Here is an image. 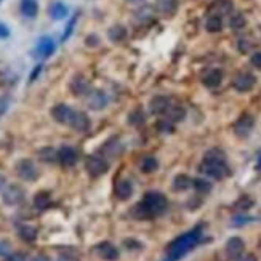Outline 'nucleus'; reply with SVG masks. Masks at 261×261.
Segmentation results:
<instances>
[{
    "mask_svg": "<svg viewBox=\"0 0 261 261\" xmlns=\"http://www.w3.org/2000/svg\"><path fill=\"white\" fill-rule=\"evenodd\" d=\"M69 90L74 96H88L90 92H92V85H90L85 76L76 74L69 82Z\"/></svg>",
    "mask_w": 261,
    "mask_h": 261,
    "instance_id": "9",
    "label": "nucleus"
},
{
    "mask_svg": "<svg viewBox=\"0 0 261 261\" xmlns=\"http://www.w3.org/2000/svg\"><path fill=\"white\" fill-rule=\"evenodd\" d=\"M96 253L101 259L104 261H117L120 253H119V248L114 245L111 242H101L96 245Z\"/></svg>",
    "mask_w": 261,
    "mask_h": 261,
    "instance_id": "12",
    "label": "nucleus"
},
{
    "mask_svg": "<svg viewBox=\"0 0 261 261\" xmlns=\"http://www.w3.org/2000/svg\"><path fill=\"white\" fill-rule=\"evenodd\" d=\"M124 245L128 248V250H140L143 245H141V243L140 242H138V240H132V239H127V240H124Z\"/></svg>",
    "mask_w": 261,
    "mask_h": 261,
    "instance_id": "47",
    "label": "nucleus"
},
{
    "mask_svg": "<svg viewBox=\"0 0 261 261\" xmlns=\"http://www.w3.org/2000/svg\"><path fill=\"white\" fill-rule=\"evenodd\" d=\"M39 157L44 162H55L58 160V151H55L52 148H44L39 151Z\"/></svg>",
    "mask_w": 261,
    "mask_h": 261,
    "instance_id": "38",
    "label": "nucleus"
},
{
    "mask_svg": "<svg viewBox=\"0 0 261 261\" xmlns=\"http://www.w3.org/2000/svg\"><path fill=\"white\" fill-rule=\"evenodd\" d=\"M85 168L93 178H98V176H103L104 173H108L109 164L108 160L100 156H88L85 159Z\"/></svg>",
    "mask_w": 261,
    "mask_h": 261,
    "instance_id": "5",
    "label": "nucleus"
},
{
    "mask_svg": "<svg viewBox=\"0 0 261 261\" xmlns=\"http://www.w3.org/2000/svg\"><path fill=\"white\" fill-rule=\"evenodd\" d=\"M55 52H56L55 40L48 36H44V37L39 39L34 52H32V56H34V58H39V60H47V58H50Z\"/></svg>",
    "mask_w": 261,
    "mask_h": 261,
    "instance_id": "4",
    "label": "nucleus"
},
{
    "mask_svg": "<svg viewBox=\"0 0 261 261\" xmlns=\"http://www.w3.org/2000/svg\"><path fill=\"white\" fill-rule=\"evenodd\" d=\"M42 69H44V66H42V64H37V66H36V69L31 72V76H29V82H36V80H37V77L40 76V72H42Z\"/></svg>",
    "mask_w": 261,
    "mask_h": 261,
    "instance_id": "49",
    "label": "nucleus"
},
{
    "mask_svg": "<svg viewBox=\"0 0 261 261\" xmlns=\"http://www.w3.org/2000/svg\"><path fill=\"white\" fill-rule=\"evenodd\" d=\"M157 130L160 133H173V124L168 119H162L157 122Z\"/></svg>",
    "mask_w": 261,
    "mask_h": 261,
    "instance_id": "40",
    "label": "nucleus"
},
{
    "mask_svg": "<svg viewBox=\"0 0 261 261\" xmlns=\"http://www.w3.org/2000/svg\"><path fill=\"white\" fill-rule=\"evenodd\" d=\"M247 26V18H245V15H242V13H235L232 15L231 18H229V28L234 29V31H240Z\"/></svg>",
    "mask_w": 261,
    "mask_h": 261,
    "instance_id": "34",
    "label": "nucleus"
},
{
    "mask_svg": "<svg viewBox=\"0 0 261 261\" xmlns=\"http://www.w3.org/2000/svg\"><path fill=\"white\" fill-rule=\"evenodd\" d=\"M8 106H10V96H8V95L0 96V117H2L4 114L7 112Z\"/></svg>",
    "mask_w": 261,
    "mask_h": 261,
    "instance_id": "43",
    "label": "nucleus"
},
{
    "mask_svg": "<svg viewBox=\"0 0 261 261\" xmlns=\"http://www.w3.org/2000/svg\"><path fill=\"white\" fill-rule=\"evenodd\" d=\"M192 187L195 189V192L200 194V195H207L210 191H211V183L207 181V179H203V178H195L192 179Z\"/></svg>",
    "mask_w": 261,
    "mask_h": 261,
    "instance_id": "33",
    "label": "nucleus"
},
{
    "mask_svg": "<svg viewBox=\"0 0 261 261\" xmlns=\"http://www.w3.org/2000/svg\"><path fill=\"white\" fill-rule=\"evenodd\" d=\"M205 29H207V32H210V34L221 32L223 31V18L221 16H216V15H210L205 21Z\"/></svg>",
    "mask_w": 261,
    "mask_h": 261,
    "instance_id": "27",
    "label": "nucleus"
},
{
    "mask_svg": "<svg viewBox=\"0 0 261 261\" xmlns=\"http://www.w3.org/2000/svg\"><path fill=\"white\" fill-rule=\"evenodd\" d=\"M199 172L207 175L211 179H218V181H221V179L231 175V170L226 162H211V160H202V164L199 165Z\"/></svg>",
    "mask_w": 261,
    "mask_h": 261,
    "instance_id": "3",
    "label": "nucleus"
},
{
    "mask_svg": "<svg viewBox=\"0 0 261 261\" xmlns=\"http://www.w3.org/2000/svg\"><path fill=\"white\" fill-rule=\"evenodd\" d=\"M4 187H5V176L0 175V191H2Z\"/></svg>",
    "mask_w": 261,
    "mask_h": 261,
    "instance_id": "54",
    "label": "nucleus"
},
{
    "mask_svg": "<svg viewBox=\"0 0 261 261\" xmlns=\"http://www.w3.org/2000/svg\"><path fill=\"white\" fill-rule=\"evenodd\" d=\"M77 20H79V15H74V16H72V20L66 24V29H64V34L61 37L63 42H66V40L72 36V32H74V28H76V24H77Z\"/></svg>",
    "mask_w": 261,
    "mask_h": 261,
    "instance_id": "39",
    "label": "nucleus"
},
{
    "mask_svg": "<svg viewBox=\"0 0 261 261\" xmlns=\"http://www.w3.org/2000/svg\"><path fill=\"white\" fill-rule=\"evenodd\" d=\"M18 235H20V239H23L24 242H34L37 239V229L34 226H29V224H23L18 227Z\"/></svg>",
    "mask_w": 261,
    "mask_h": 261,
    "instance_id": "28",
    "label": "nucleus"
},
{
    "mask_svg": "<svg viewBox=\"0 0 261 261\" xmlns=\"http://www.w3.org/2000/svg\"><path fill=\"white\" fill-rule=\"evenodd\" d=\"M58 261H77V258L72 256V255H69V253H63V255H60Z\"/></svg>",
    "mask_w": 261,
    "mask_h": 261,
    "instance_id": "52",
    "label": "nucleus"
},
{
    "mask_svg": "<svg viewBox=\"0 0 261 261\" xmlns=\"http://www.w3.org/2000/svg\"><path fill=\"white\" fill-rule=\"evenodd\" d=\"M251 47H253V42H250L248 39H239L237 40V50L240 53H248L251 50Z\"/></svg>",
    "mask_w": 261,
    "mask_h": 261,
    "instance_id": "41",
    "label": "nucleus"
},
{
    "mask_svg": "<svg viewBox=\"0 0 261 261\" xmlns=\"http://www.w3.org/2000/svg\"><path fill=\"white\" fill-rule=\"evenodd\" d=\"M202 240V226L194 227V229L181 234L179 237L172 240L167 247V259L168 261H179L184 258L189 251H192Z\"/></svg>",
    "mask_w": 261,
    "mask_h": 261,
    "instance_id": "1",
    "label": "nucleus"
},
{
    "mask_svg": "<svg viewBox=\"0 0 261 261\" xmlns=\"http://www.w3.org/2000/svg\"><path fill=\"white\" fill-rule=\"evenodd\" d=\"M253 205H255V200L251 199L250 195H242V197L237 199V202L234 203V210H237V211H248Z\"/></svg>",
    "mask_w": 261,
    "mask_h": 261,
    "instance_id": "35",
    "label": "nucleus"
},
{
    "mask_svg": "<svg viewBox=\"0 0 261 261\" xmlns=\"http://www.w3.org/2000/svg\"><path fill=\"white\" fill-rule=\"evenodd\" d=\"M203 160H211V162H226V154L223 149H218V148H213L205 152V156H203Z\"/></svg>",
    "mask_w": 261,
    "mask_h": 261,
    "instance_id": "36",
    "label": "nucleus"
},
{
    "mask_svg": "<svg viewBox=\"0 0 261 261\" xmlns=\"http://www.w3.org/2000/svg\"><path fill=\"white\" fill-rule=\"evenodd\" d=\"M108 101H109V98L103 90H95V92H90V95H88V106H90V109H93V111L104 109L106 106H108Z\"/></svg>",
    "mask_w": 261,
    "mask_h": 261,
    "instance_id": "15",
    "label": "nucleus"
},
{
    "mask_svg": "<svg viewBox=\"0 0 261 261\" xmlns=\"http://www.w3.org/2000/svg\"><path fill=\"white\" fill-rule=\"evenodd\" d=\"M114 194L117 195L119 200H128L133 195V186L128 179H120V181L116 183V187H114Z\"/></svg>",
    "mask_w": 261,
    "mask_h": 261,
    "instance_id": "21",
    "label": "nucleus"
},
{
    "mask_svg": "<svg viewBox=\"0 0 261 261\" xmlns=\"http://www.w3.org/2000/svg\"><path fill=\"white\" fill-rule=\"evenodd\" d=\"M128 124L132 127H141L146 124V114L141 108H136L128 114Z\"/></svg>",
    "mask_w": 261,
    "mask_h": 261,
    "instance_id": "29",
    "label": "nucleus"
},
{
    "mask_svg": "<svg viewBox=\"0 0 261 261\" xmlns=\"http://www.w3.org/2000/svg\"><path fill=\"white\" fill-rule=\"evenodd\" d=\"M165 114H167V119L172 122V124H176V122H181L186 117V109L183 106L175 104V106H170Z\"/></svg>",
    "mask_w": 261,
    "mask_h": 261,
    "instance_id": "26",
    "label": "nucleus"
},
{
    "mask_svg": "<svg viewBox=\"0 0 261 261\" xmlns=\"http://www.w3.org/2000/svg\"><path fill=\"white\" fill-rule=\"evenodd\" d=\"M132 216L136 218V219H151L152 216L149 215V211L146 210V207L143 205V203H136V205L132 208Z\"/></svg>",
    "mask_w": 261,
    "mask_h": 261,
    "instance_id": "37",
    "label": "nucleus"
},
{
    "mask_svg": "<svg viewBox=\"0 0 261 261\" xmlns=\"http://www.w3.org/2000/svg\"><path fill=\"white\" fill-rule=\"evenodd\" d=\"M223 82V71L221 69H211L202 77V84L207 88H216Z\"/></svg>",
    "mask_w": 261,
    "mask_h": 261,
    "instance_id": "22",
    "label": "nucleus"
},
{
    "mask_svg": "<svg viewBox=\"0 0 261 261\" xmlns=\"http://www.w3.org/2000/svg\"><path fill=\"white\" fill-rule=\"evenodd\" d=\"M58 160L63 167H74L79 160V154L74 148H71V146H63L58 151Z\"/></svg>",
    "mask_w": 261,
    "mask_h": 261,
    "instance_id": "14",
    "label": "nucleus"
},
{
    "mask_svg": "<svg viewBox=\"0 0 261 261\" xmlns=\"http://www.w3.org/2000/svg\"><path fill=\"white\" fill-rule=\"evenodd\" d=\"M170 106L172 104H170V100L167 96L157 95L149 101V111H151V114H154V116H164Z\"/></svg>",
    "mask_w": 261,
    "mask_h": 261,
    "instance_id": "16",
    "label": "nucleus"
},
{
    "mask_svg": "<svg viewBox=\"0 0 261 261\" xmlns=\"http://www.w3.org/2000/svg\"><path fill=\"white\" fill-rule=\"evenodd\" d=\"M31 261H50V258L45 256V255H37V256L32 258Z\"/></svg>",
    "mask_w": 261,
    "mask_h": 261,
    "instance_id": "53",
    "label": "nucleus"
},
{
    "mask_svg": "<svg viewBox=\"0 0 261 261\" xmlns=\"http://www.w3.org/2000/svg\"><path fill=\"white\" fill-rule=\"evenodd\" d=\"M128 4H133V5H138V4H141V2H144V0H127Z\"/></svg>",
    "mask_w": 261,
    "mask_h": 261,
    "instance_id": "55",
    "label": "nucleus"
},
{
    "mask_svg": "<svg viewBox=\"0 0 261 261\" xmlns=\"http://www.w3.org/2000/svg\"><path fill=\"white\" fill-rule=\"evenodd\" d=\"M2 197L7 205H18V203L24 200V189L18 184H12L4 191Z\"/></svg>",
    "mask_w": 261,
    "mask_h": 261,
    "instance_id": "11",
    "label": "nucleus"
},
{
    "mask_svg": "<svg viewBox=\"0 0 261 261\" xmlns=\"http://www.w3.org/2000/svg\"><path fill=\"white\" fill-rule=\"evenodd\" d=\"M250 63H251V66L256 68L261 71V52H255V53H251L250 56Z\"/></svg>",
    "mask_w": 261,
    "mask_h": 261,
    "instance_id": "45",
    "label": "nucleus"
},
{
    "mask_svg": "<svg viewBox=\"0 0 261 261\" xmlns=\"http://www.w3.org/2000/svg\"><path fill=\"white\" fill-rule=\"evenodd\" d=\"M258 248H259V251H261V240H259V243H258Z\"/></svg>",
    "mask_w": 261,
    "mask_h": 261,
    "instance_id": "56",
    "label": "nucleus"
},
{
    "mask_svg": "<svg viewBox=\"0 0 261 261\" xmlns=\"http://www.w3.org/2000/svg\"><path fill=\"white\" fill-rule=\"evenodd\" d=\"M127 29L124 26H120V24H116V26H112L109 31H108V37L112 42H122V40L127 39Z\"/></svg>",
    "mask_w": 261,
    "mask_h": 261,
    "instance_id": "30",
    "label": "nucleus"
},
{
    "mask_svg": "<svg viewBox=\"0 0 261 261\" xmlns=\"http://www.w3.org/2000/svg\"><path fill=\"white\" fill-rule=\"evenodd\" d=\"M100 37H98L96 34H90V36H87L85 37V45L87 47H90V48H95V47H98L100 45Z\"/></svg>",
    "mask_w": 261,
    "mask_h": 261,
    "instance_id": "42",
    "label": "nucleus"
},
{
    "mask_svg": "<svg viewBox=\"0 0 261 261\" xmlns=\"http://www.w3.org/2000/svg\"><path fill=\"white\" fill-rule=\"evenodd\" d=\"M226 255L229 259H237L243 255V250H245V242L240 237H231L226 242Z\"/></svg>",
    "mask_w": 261,
    "mask_h": 261,
    "instance_id": "13",
    "label": "nucleus"
},
{
    "mask_svg": "<svg viewBox=\"0 0 261 261\" xmlns=\"http://www.w3.org/2000/svg\"><path fill=\"white\" fill-rule=\"evenodd\" d=\"M10 37V28L7 26V24L0 23V39H7Z\"/></svg>",
    "mask_w": 261,
    "mask_h": 261,
    "instance_id": "50",
    "label": "nucleus"
},
{
    "mask_svg": "<svg viewBox=\"0 0 261 261\" xmlns=\"http://www.w3.org/2000/svg\"><path fill=\"white\" fill-rule=\"evenodd\" d=\"M178 0H156V12L165 18H172L178 10Z\"/></svg>",
    "mask_w": 261,
    "mask_h": 261,
    "instance_id": "20",
    "label": "nucleus"
},
{
    "mask_svg": "<svg viewBox=\"0 0 261 261\" xmlns=\"http://www.w3.org/2000/svg\"><path fill=\"white\" fill-rule=\"evenodd\" d=\"M71 127L79 133H85L92 128V120L85 112H74V117L71 120Z\"/></svg>",
    "mask_w": 261,
    "mask_h": 261,
    "instance_id": "19",
    "label": "nucleus"
},
{
    "mask_svg": "<svg viewBox=\"0 0 261 261\" xmlns=\"http://www.w3.org/2000/svg\"><path fill=\"white\" fill-rule=\"evenodd\" d=\"M141 203L146 207V210L149 211V215L152 218L164 215L168 208V199L162 192H157V191L146 192Z\"/></svg>",
    "mask_w": 261,
    "mask_h": 261,
    "instance_id": "2",
    "label": "nucleus"
},
{
    "mask_svg": "<svg viewBox=\"0 0 261 261\" xmlns=\"http://www.w3.org/2000/svg\"><path fill=\"white\" fill-rule=\"evenodd\" d=\"M74 112L68 104H56L52 108V117L55 119V122H58L61 125H71V120L74 117Z\"/></svg>",
    "mask_w": 261,
    "mask_h": 261,
    "instance_id": "10",
    "label": "nucleus"
},
{
    "mask_svg": "<svg viewBox=\"0 0 261 261\" xmlns=\"http://www.w3.org/2000/svg\"><path fill=\"white\" fill-rule=\"evenodd\" d=\"M4 261H26V256L24 253H20V251H16V253H10L4 258Z\"/></svg>",
    "mask_w": 261,
    "mask_h": 261,
    "instance_id": "46",
    "label": "nucleus"
},
{
    "mask_svg": "<svg viewBox=\"0 0 261 261\" xmlns=\"http://www.w3.org/2000/svg\"><path fill=\"white\" fill-rule=\"evenodd\" d=\"M10 242L0 239V258H5L7 255H10Z\"/></svg>",
    "mask_w": 261,
    "mask_h": 261,
    "instance_id": "44",
    "label": "nucleus"
},
{
    "mask_svg": "<svg viewBox=\"0 0 261 261\" xmlns=\"http://www.w3.org/2000/svg\"><path fill=\"white\" fill-rule=\"evenodd\" d=\"M235 261H258V258L253 253H247V255H242L240 258H237Z\"/></svg>",
    "mask_w": 261,
    "mask_h": 261,
    "instance_id": "51",
    "label": "nucleus"
},
{
    "mask_svg": "<svg viewBox=\"0 0 261 261\" xmlns=\"http://www.w3.org/2000/svg\"><path fill=\"white\" fill-rule=\"evenodd\" d=\"M140 168H141L143 173H154L159 168V160L154 157V156H146L141 160Z\"/></svg>",
    "mask_w": 261,
    "mask_h": 261,
    "instance_id": "31",
    "label": "nucleus"
},
{
    "mask_svg": "<svg viewBox=\"0 0 261 261\" xmlns=\"http://www.w3.org/2000/svg\"><path fill=\"white\" fill-rule=\"evenodd\" d=\"M256 85V77L250 72H240L232 79V88L239 93H247Z\"/></svg>",
    "mask_w": 261,
    "mask_h": 261,
    "instance_id": "7",
    "label": "nucleus"
},
{
    "mask_svg": "<svg viewBox=\"0 0 261 261\" xmlns=\"http://www.w3.org/2000/svg\"><path fill=\"white\" fill-rule=\"evenodd\" d=\"M258 168H261V157H259V165H258Z\"/></svg>",
    "mask_w": 261,
    "mask_h": 261,
    "instance_id": "57",
    "label": "nucleus"
},
{
    "mask_svg": "<svg viewBox=\"0 0 261 261\" xmlns=\"http://www.w3.org/2000/svg\"><path fill=\"white\" fill-rule=\"evenodd\" d=\"M2 2H4V0H0V4H2Z\"/></svg>",
    "mask_w": 261,
    "mask_h": 261,
    "instance_id": "58",
    "label": "nucleus"
},
{
    "mask_svg": "<svg viewBox=\"0 0 261 261\" xmlns=\"http://www.w3.org/2000/svg\"><path fill=\"white\" fill-rule=\"evenodd\" d=\"M189 187H192V178L189 175H184V173H179L173 178V183H172V189L175 192H184L187 191Z\"/></svg>",
    "mask_w": 261,
    "mask_h": 261,
    "instance_id": "25",
    "label": "nucleus"
},
{
    "mask_svg": "<svg viewBox=\"0 0 261 261\" xmlns=\"http://www.w3.org/2000/svg\"><path fill=\"white\" fill-rule=\"evenodd\" d=\"M255 127V119L253 116H250V114H242V116L235 120V124L232 127L234 130V133L235 136H239V138H247L250 133H251V130H253Z\"/></svg>",
    "mask_w": 261,
    "mask_h": 261,
    "instance_id": "8",
    "label": "nucleus"
},
{
    "mask_svg": "<svg viewBox=\"0 0 261 261\" xmlns=\"http://www.w3.org/2000/svg\"><path fill=\"white\" fill-rule=\"evenodd\" d=\"M253 218H248V216H235L232 219V226H242V224H247L250 223Z\"/></svg>",
    "mask_w": 261,
    "mask_h": 261,
    "instance_id": "48",
    "label": "nucleus"
},
{
    "mask_svg": "<svg viewBox=\"0 0 261 261\" xmlns=\"http://www.w3.org/2000/svg\"><path fill=\"white\" fill-rule=\"evenodd\" d=\"M52 205V197L48 192H37L36 197H34V207L37 210H47L48 207Z\"/></svg>",
    "mask_w": 261,
    "mask_h": 261,
    "instance_id": "32",
    "label": "nucleus"
},
{
    "mask_svg": "<svg viewBox=\"0 0 261 261\" xmlns=\"http://www.w3.org/2000/svg\"><path fill=\"white\" fill-rule=\"evenodd\" d=\"M124 152V144L119 141V138H112L103 146L101 154L108 159H117L120 154Z\"/></svg>",
    "mask_w": 261,
    "mask_h": 261,
    "instance_id": "18",
    "label": "nucleus"
},
{
    "mask_svg": "<svg viewBox=\"0 0 261 261\" xmlns=\"http://www.w3.org/2000/svg\"><path fill=\"white\" fill-rule=\"evenodd\" d=\"M21 15L28 20H34L36 16L39 15V4L37 0H21L20 5Z\"/></svg>",
    "mask_w": 261,
    "mask_h": 261,
    "instance_id": "24",
    "label": "nucleus"
},
{
    "mask_svg": "<svg viewBox=\"0 0 261 261\" xmlns=\"http://www.w3.org/2000/svg\"><path fill=\"white\" fill-rule=\"evenodd\" d=\"M234 10V2L232 0H215L213 4L210 5L208 12L210 15H216V16H227L231 15Z\"/></svg>",
    "mask_w": 261,
    "mask_h": 261,
    "instance_id": "17",
    "label": "nucleus"
},
{
    "mask_svg": "<svg viewBox=\"0 0 261 261\" xmlns=\"http://www.w3.org/2000/svg\"><path fill=\"white\" fill-rule=\"evenodd\" d=\"M48 15H50L52 20L61 21L69 15V8H68L66 4H63V2H53L50 5V8H48Z\"/></svg>",
    "mask_w": 261,
    "mask_h": 261,
    "instance_id": "23",
    "label": "nucleus"
},
{
    "mask_svg": "<svg viewBox=\"0 0 261 261\" xmlns=\"http://www.w3.org/2000/svg\"><path fill=\"white\" fill-rule=\"evenodd\" d=\"M16 173L24 181H34L39 178V170L34 162L29 159H23L16 164Z\"/></svg>",
    "mask_w": 261,
    "mask_h": 261,
    "instance_id": "6",
    "label": "nucleus"
}]
</instances>
